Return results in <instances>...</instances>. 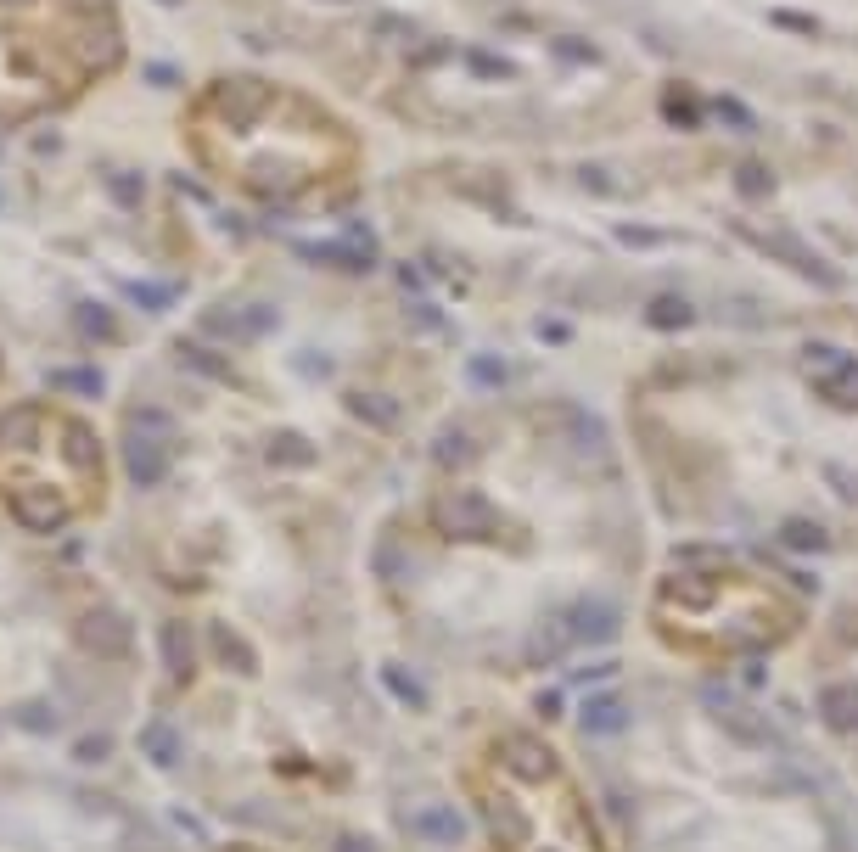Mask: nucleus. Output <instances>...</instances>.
I'll return each mask as SVG.
<instances>
[{
	"label": "nucleus",
	"mask_w": 858,
	"mask_h": 852,
	"mask_svg": "<svg viewBox=\"0 0 858 852\" xmlns=\"http://www.w3.org/2000/svg\"><path fill=\"white\" fill-rule=\"evenodd\" d=\"M118 455H124V471L141 488L163 483V471H169V415L129 410V426H124V438H118Z\"/></svg>",
	"instance_id": "obj_1"
},
{
	"label": "nucleus",
	"mask_w": 858,
	"mask_h": 852,
	"mask_svg": "<svg viewBox=\"0 0 858 852\" xmlns=\"http://www.w3.org/2000/svg\"><path fill=\"white\" fill-rule=\"evenodd\" d=\"M264 101H270V85L242 73V79H219L208 96H202V113H214L225 129H253L264 118Z\"/></svg>",
	"instance_id": "obj_2"
},
{
	"label": "nucleus",
	"mask_w": 858,
	"mask_h": 852,
	"mask_svg": "<svg viewBox=\"0 0 858 852\" xmlns=\"http://www.w3.org/2000/svg\"><path fill=\"white\" fill-rule=\"evenodd\" d=\"M275 326H281L275 303H214V309H202L208 337H270Z\"/></svg>",
	"instance_id": "obj_3"
},
{
	"label": "nucleus",
	"mask_w": 858,
	"mask_h": 852,
	"mask_svg": "<svg viewBox=\"0 0 858 852\" xmlns=\"http://www.w3.org/2000/svg\"><path fill=\"white\" fill-rule=\"evenodd\" d=\"M432 516H438V527H444L449 539H488L494 533V511L477 494H444L432 505Z\"/></svg>",
	"instance_id": "obj_4"
},
{
	"label": "nucleus",
	"mask_w": 858,
	"mask_h": 852,
	"mask_svg": "<svg viewBox=\"0 0 858 852\" xmlns=\"http://www.w3.org/2000/svg\"><path fill=\"white\" fill-rule=\"evenodd\" d=\"M79 645L96 656H124L129 651V617H118V606H90L79 623H73Z\"/></svg>",
	"instance_id": "obj_5"
},
{
	"label": "nucleus",
	"mask_w": 858,
	"mask_h": 852,
	"mask_svg": "<svg viewBox=\"0 0 858 852\" xmlns=\"http://www.w3.org/2000/svg\"><path fill=\"white\" fill-rule=\"evenodd\" d=\"M561 617H567L578 645H606V639H617V628H623L612 600H578V606H567Z\"/></svg>",
	"instance_id": "obj_6"
},
{
	"label": "nucleus",
	"mask_w": 858,
	"mask_h": 852,
	"mask_svg": "<svg viewBox=\"0 0 858 852\" xmlns=\"http://www.w3.org/2000/svg\"><path fill=\"white\" fill-rule=\"evenodd\" d=\"M578 729H584V735H617V729H629V707H623L612 690H606V696H584Z\"/></svg>",
	"instance_id": "obj_7"
},
{
	"label": "nucleus",
	"mask_w": 858,
	"mask_h": 852,
	"mask_svg": "<svg viewBox=\"0 0 858 852\" xmlns=\"http://www.w3.org/2000/svg\"><path fill=\"white\" fill-rule=\"evenodd\" d=\"M758 242L769 247V253L780 258V264H791V270H802V275H808V281H819V286H830V281H836V270H830V264H819L814 253H802V242H797V236H758Z\"/></svg>",
	"instance_id": "obj_8"
},
{
	"label": "nucleus",
	"mask_w": 858,
	"mask_h": 852,
	"mask_svg": "<svg viewBox=\"0 0 858 852\" xmlns=\"http://www.w3.org/2000/svg\"><path fill=\"white\" fill-rule=\"evenodd\" d=\"M701 701H707V712H713V718H724L730 729H741V735H758V740H769V724H758V718H752L746 707H735V696L724 690V684H707V690H701Z\"/></svg>",
	"instance_id": "obj_9"
},
{
	"label": "nucleus",
	"mask_w": 858,
	"mask_h": 852,
	"mask_svg": "<svg viewBox=\"0 0 858 852\" xmlns=\"http://www.w3.org/2000/svg\"><path fill=\"white\" fill-rule=\"evenodd\" d=\"M819 718H825L836 735H853L858 729V684H830L819 696Z\"/></svg>",
	"instance_id": "obj_10"
},
{
	"label": "nucleus",
	"mask_w": 858,
	"mask_h": 852,
	"mask_svg": "<svg viewBox=\"0 0 858 852\" xmlns=\"http://www.w3.org/2000/svg\"><path fill=\"white\" fill-rule=\"evenodd\" d=\"M73 331H79L85 342H118L113 309H101L96 298H79V303H73Z\"/></svg>",
	"instance_id": "obj_11"
},
{
	"label": "nucleus",
	"mask_w": 858,
	"mask_h": 852,
	"mask_svg": "<svg viewBox=\"0 0 858 852\" xmlns=\"http://www.w3.org/2000/svg\"><path fill=\"white\" fill-rule=\"evenodd\" d=\"M645 320H651L657 331H685L690 320H696V303H690V298H679V292H662V298H651Z\"/></svg>",
	"instance_id": "obj_12"
},
{
	"label": "nucleus",
	"mask_w": 858,
	"mask_h": 852,
	"mask_svg": "<svg viewBox=\"0 0 858 852\" xmlns=\"http://www.w3.org/2000/svg\"><path fill=\"white\" fill-rule=\"evenodd\" d=\"M264 455H270V466H315V443L303 432H270Z\"/></svg>",
	"instance_id": "obj_13"
},
{
	"label": "nucleus",
	"mask_w": 858,
	"mask_h": 852,
	"mask_svg": "<svg viewBox=\"0 0 858 852\" xmlns=\"http://www.w3.org/2000/svg\"><path fill=\"white\" fill-rule=\"evenodd\" d=\"M505 757H511L516 768H522V774H539V780H550V774H556V757H550V746H539V740H511V746H505Z\"/></svg>",
	"instance_id": "obj_14"
},
{
	"label": "nucleus",
	"mask_w": 858,
	"mask_h": 852,
	"mask_svg": "<svg viewBox=\"0 0 858 852\" xmlns=\"http://www.w3.org/2000/svg\"><path fill=\"white\" fill-rule=\"evenodd\" d=\"M472 460V438L460 432V426H444L438 438H432V466H444V471H460Z\"/></svg>",
	"instance_id": "obj_15"
},
{
	"label": "nucleus",
	"mask_w": 858,
	"mask_h": 852,
	"mask_svg": "<svg viewBox=\"0 0 858 852\" xmlns=\"http://www.w3.org/2000/svg\"><path fill=\"white\" fill-rule=\"evenodd\" d=\"M780 539H786L791 555H819V550H830V533H825L819 522H808V516H791Z\"/></svg>",
	"instance_id": "obj_16"
},
{
	"label": "nucleus",
	"mask_w": 858,
	"mask_h": 852,
	"mask_svg": "<svg viewBox=\"0 0 858 852\" xmlns=\"http://www.w3.org/2000/svg\"><path fill=\"white\" fill-rule=\"evenodd\" d=\"M174 354L186 359V365L197 370V376H214V382H236V370H230L225 359L214 354V348H197L191 337H180V342H174Z\"/></svg>",
	"instance_id": "obj_17"
},
{
	"label": "nucleus",
	"mask_w": 858,
	"mask_h": 852,
	"mask_svg": "<svg viewBox=\"0 0 858 852\" xmlns=\"http://www.w3.org/2000/svg\"><path fill=\"white\" fill-rule=\"evenodd\" d=\"M348 410H354L365 426H393V421H399V404H393V398H382V393H365V387H354V393H348Z\"/></svg>",
	"instance_id": "obj_18"
},
{
	"label": "nucleus",
	"mask_w": 858,
	"mask_h": 852,
	"mask_svg": "<svg viewBox=\"0 0 858 852\" xmlns=\"http://www.w3.org/2000/svg\"><path fill=\"white\" fill-rule=\"evenodd\" d=\"M415 824H421V836H427V841H444V847L466 836V824H460L455 808H432V813H421Z\"/></svg>",
	"instance_id": "obj_19"
},
{
	"label": "nucleus",
	"mask_w": 858,
	"mask_h": 852,
	"mask_svg": "<svg viewBox=\"0 0 858 852\" xmlns=\"http://www.w3.org/2000/svg\"><path fill=\"white\" fill-rule=\"evenodd\" d=\"M802 365H814V370H830V382H836V376H853V354H842V348H825V342H808V348H802Z\"/></svg>",
	"instance_id": "obj_20"
},
{
	"label": "nucleus",
	"mask_w": 858,
	"mask_h": 852,
	"mask_svg": "<svg viewBox=\"0 0 858 852\" xmlns=\"http://www.w3.org/2000/svg\"><path fill=\"white\" fill-rule=\"evenodd\" d=\"M561 645H578V639H572V628H567V617H550V623L539 628V634H533V662H550V656L561 651Z\"/></svg>",
	"instance_id": "obj_21"
},
{
	"label": "nucleus",
	"mask_w": 858,
	"mask_h": 852,
	"mask_svg": "<svg viewBox=\"0 0 858 852\" xmlns=\"http://www.w3.org/2000/svg\"><path fill=\"white\" fill-rule=\"evenodd\" d=\"M163 645H169L174 679H191V634H186V623H163Z\"/></svg>",
	"instance_id": "obj_22"
},
{
	"label": "nucleus",
	"mask_w": 858,
	"mask_h": 852,
	"mask_svg": "<svg viewBox=\"0 0 858 852\" xmlns=\"http://www.w3.org/2000/svg\"><path fill=\"white\" fill-rule=\"evenodd\" d=\"M735 185H741L746 202H769L774 197V174L763 169V163H741V169H735Z\"/></svg>",
	"instance_id": "obj_23"
},
{
	"label": "nucleus",
	"mask_w": 858,
	"mask_h": 852,
	"mask_svg": "<svg viewBox=\"0 0 858 852\" xmlns=\"http://www.w3.org/2000/svg\"><path fill=\"white\" fill-rule=\"evenodd\" d=\"M382 684L404 701V707H421V701H427V690L415 684V673H410V668H399V662H387V668H382Z\"/></svg>",
	"instance_id": "obj_24"
},
{
	"label": "nucleus",
	"mask_w": 858,
	"mask_h": 852,
	"mask_svg": "<svg viewBox=\"0 0 858 852\" xmlns=\"http://www.w3.org/2000/svg\"><path fill=\"white\" fill-rule=\"evenodd\" d=\"M146 757H152L158 768H174V763H180V740H174L169 724H152V729H146Z\"/></svg>",
	"instance_id": "obj_25"
},
{
	"label": "nucleus",
	"mask_w": 858,
	"mask_h": 852,
	"mask_svg": "<svg viewBox=\"0 0 858 852\" xmlns=\"http://www.w3.org/2000/svg\"><path fill=\"white\" fill-rule=\"evenodd\" d=\"M51 382H57V387H73V393H85V398H101V370H90V365H79V370H57Z\"/></svg>",
	"instance_id": "obj_26"
},
{
	"label": "nucleus",
	"mask_w": 858,
	"mask_h": 852,
	"mask_svg": "<svg viewBox=\"0 0 858 852\" xmlns=\"http://www.w3.org/2000/svg\"><path fill=\"white\" fill-rule=\"evenodd\" d=\"M124 292H129L135 303H141V309H169V303H174V292H169V286H152V281H129Z\"/></svg>",
	"instance_id": "obj_27"
},
{
	"label": "nucleus",
	"mask_w": 858,
	"mask_h": 852,
	"mask_svg": "<svg viewBox=\"0 0 858 852\" xmlns=\"http://www.w3.org/2000/svg\"><path fill=\"white\" fill-rule=\"evenodd\" d=\"M466 370H472V382H477V387H505V365H500L494 354H477Z\"/></svg>",
	"instance_id": "obj_28"
},
{
	"label": "nucleus",
	"mask_w": 858,
	"mask_h": 852,
	"mask_svg": "<svg viewBox=\"0 0 858 852\" xmlns=\"http://www.w3.org/2000/svg\"><path fill=\"white\" fill-rule=\"evenodd\" d=\"M208 634H214V639H219V645H225V662H230V668H253V656H247V651H242V639H236V634H230V628H225V623H214V628H208Z\"/></svg>",
	"instance_id": "obj_29"
},
{
	"label": "nucleus",
	"mask_w": 858,
	"mask_h": 852,
	"mask_svg": "<svg viewBox=\"0 0 858 852\" xmlns=\"http://www.w3.org/2000/svg\"><path fill=\"white\" fill-rule=\"evenodd\" d=\"M472 73H483V79H511V62L505 57H494V51H472Z\"/></svg>",
	"instance_id": "obj_30"
},
{
	"label": "nucleus",
	"mask_w": 858,
	"mask_h": 852,
	"mask_svg": "<svg viewBox=\"0 0 858 852\" xmlns=\"http://www.w3.org/2000/svg\"><path fill=\"white\" fill-rule=\"evenodd\" d=\"M17 724H23V729H34V735H45V729L57 724V712L45 707V701H29V707L17 712Z\"/></svg>",
	"instance_id": "obj_31"
},
{
	"label": "nucleus",
	"mask_w": 858,
	"mask_h": 852,
	"mask_svg": "<svg viewBox=\"0 0 858 852\" xmlns=\"http://www.w3.org/2000/svg\"><path fill=\"white\" fill-rule=\"evenodd\" d=\"M617 242H623V247H657L662 230H651V225H617Z\"/></svg>",
	"instance_id": "obj_32"
},
{
	"label": "nucleus",
	"mask_w": 858,
	"mask_h": 852,
	"mask_svg": "<svg viewBox=\"0 0 858 852\" xmlns=\"http://www.w3.org/2000/svg\"><path fill=\"white\" fill-rule=\"evenodd\" d=\"M556 57H561V62H595V45H589V40H572V34H561V40H556Z\"/></svg>",
	"instance_id": "obj_33"
},
{
	"label": "nucleus",
	"mask_w": 858,
	"mask_h": 852,
	"mask_svg": "<svg viewBox=\"0 0 858 852\" xmlns=\"http://www.w3.org/2000/svg\"><path fill=\"white\" fill-rule=\"evenodd\" d=\"M107 752H113V740H107V735H90V740H79V746H73V757H79V763H101Z\"/></svg>",
	"instance_id": "obj_34"
},
{
	"label": "nucleus",
	"mask_w": 858,
	"mask_h": 852,
	"mask_svg": "<svg viewBox=\"0 0 858 852\" xmlns=\"http://www.w3.org/2000/svg\"><path fill=\"white\" fill-rule=\"evenodd\" d=\"M713 113L724 118V124H735V129H746V124H752V113H746L741 101H730V96H724V101H713Z\"/></svg>",
	"instance_id": "obj_35"
},
{
	"label": "nucleus",
	"mask_w": 858,
	"mask_h": 852,
	"mask_svg": "<svg viewBox=\"0 0 858 852\" xmlns=\"http://www.w3.org/2000/svg\"><path fill=\"white\" fill-rule=\"evenodd\" d=\"M668 118H673V124H696V107H690V96H685V90H673V96H668Z\"/></svg>",
	"instance_id": "obj_36"
},
{
	"label": "nucleus",
	"mask_w": 858,
	"mask_h": 852,
	"mask_svg": "<svg viewBox=\"0 0 858 852\" xmlns=\"http://www.w3.org/2000/svg\"><path fill=\"white\" fill-rule=\"evenodd\" d=\"M769 23H780V29H797V34H814V29H819V23H814L808 12H774Z\"/></svg>",
	"instance_id": "obj_37"
},
{
	"label": "nucleus",
	"mask_w": 858,
	"mask_h": 852,
	"mask_svg": "<svg viewBox=\"0 0 858 852\" xmlns=\"http://www.w3.org/2000/svg\"><path fill=\"white\" fill-rule=\"evenodd\" d=\"M113 191L124 197V208H135V202H141V180H135V174H118V180H113Z\"/></svg>",
	"instance_id": "obj_38"
},
{
	"label": "nucleus",
	"mask_w": 858,
	"mask_h": 852,
	"mask_svg": "<svg viewBox=\"0 0 858 852\" xmlns=\"http://www.w3.org/2000/svg\"><path fill=\"white\" fill-rule=\"evenodd\" d=\"M337 852H376V841L359 836V830H343V836H337Z\"/></svg>",
	"instance_id": "obj_39"
},
{
	"label": "nucleus",
	"mask_w": 858,
	"mask_h": 852,
	"mask_svg": "<svg viewBox=\"0 0 858 852\" xmlns=\"http://www.w3.org/2000/svg\"><path fill=\"white\" fill-rule=\"evenodd\" d=\"M539 337H544V342H567L572 326H561V320H539Z\"/></svg>",
	"instance_id": "obj_40"
}]
</instances>
